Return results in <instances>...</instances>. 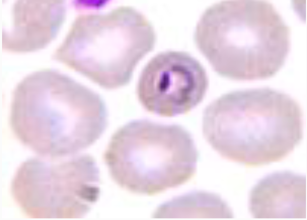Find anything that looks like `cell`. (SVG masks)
Returning a JSON list of instances; mask_svg holds the SVG:
<instances>
[{
    "instance_id": "obj_4",
    "label": "cell",
    "mask_w": 307,
    "mask_h": 220,
    "mask_svg": "<svg viewBox=\"0 0 307 220\" xmlns=\"http://www.w3.org/2000/svg\"><path fill=\"white\" fill-rule=\"evenodd\" d=\"M156 40L153 26L144 15L133 8L120 7L76 17L53 57L100 86L116 89L128 83Z\"/></svg>"
},
{
    "instance_id": "obj_9",
    "label": "cell",
    "mask_w": 307,
    "mask_h": 220,
    "mask_svg": "<svg viewBox=\"0 0 307 220\" xmlns=\"http://www.w3.org/2000/svg\"><path fill=\"white\" fill-rule=\"evenodd\" d=\"M306 178L290 171L272 173L252 189L249 208L256 218H305Z\"/></svg>"
},
{
    "instance_id": "obj_3",
    "label": "cell",
    "mask_w": 307,
    "mask_h": 220,
    "mask_svg": "<svg viewBox=\"0 0 307 220\" xmlns=\"http://www.w3.org/2000/svg\"><path fill=\"white\" fill-rule=\"evenodd\" d=\"M194 40L221 76L239 81L262 80L275 75L284 65L290 31L267 1H223L202 13Z\"/></svg>"
},
{
    "instance_id": "obj_7",
    "label": "cell",
    "mask_w": 307,
    "mask_h": 220,
    "mask_svg": "<svg viewBox=\"0 0 307 220\" xmlns=\"http://www.w3.org/2000/svg\"><path fill=\"white\" fill-rule=\"evenodd\" d=\"M206 72L189 53L167 51L153 57L143 69L137 93L143 107L163 117L189 112L203 99L208 86Z\"/></svg>"
},
{
    "instance_id": "obj_2",
    "label": "cell",
    "mask_w": 307,
    "mask_h": 220,
    "mask_svg": "<svg viewBox=\"0 0 307 220\" xmlns=\"http://www.w3.org/2000/svg\"><path fill=\"white\" fill-rule=\"evenodd\" d=\"M204 136L222 157L256 167L282 160L302 138L300 105L270 88L235 90L206 106Z\"/></svg>"
},
{
    "instance_id": "obj_8",
    "label": "cell",
    "mask_w": 307,
    "mask_h": 220,
    "mask_svg": "<svg viewBox=\"0 0 307 220\" xmlns=\"http://www.w3.org/2000/svg\"><path fill=\"white\" fill-rule=\"evenodd\" d=\"M65 14L63 1H16L12 9L10 28L2 30L3 49L26 53L45 47L56 35Z\"/></svg>"
},
{
    "instance_id": "obj_1",
    "label": "cell",
    "mask_w": 307,
    "mask_h": 220,
    "mask_svg": "<svg viewBox=\"0 0 307 220\" xmlns=\"http://www.w3.org/2000/svg\"><path fill=\"white\" fill-rule=\"evenodd\" d=\"M10 123L24 145L42 156L59 158L94 143L107 127V111L95 92L63 73L44 69L15 87Z\"/></svg>"
},
{
    "instance_id": "obj_10",
    "label": "cell",
    "mask_w": 307,
    "mask_h": 220,
    "mask_svg": "<svg viewBox=\"0 0 307 220\" xmlns=\"http://www.w3.org/2000/svg\"><path fill=\"white\" fill-rule=\"evenodd\" d=\"M177 209H182V213H186L185 216L221 218L233 217L231 208L220 197L205 192H193L172 200L161 206L158 213Z\"/></svg>"
},
{
    "instance_id": "obj_6",
    "label": "cell",
    "mask_w": 307,
    "mask_h": 220,
    "mask_svg": "<svg viewBox=\"0 0 307 220\" xmlns=\"http://www.w3.org/2000/svg\"><path fill=\"white\" fill-rule=\"evenodd\" d=\"M100 180L97 164L88 155L55 162L31 158L17 169L11 193L32 217L79 218L98 200Z\"/></svg>"
},
{
    "instance_id": "obj_5",
    "label": "cell",
    "mask_w": 307,
    "mask_h": 220,
    "mask_svg": "<svg viewBox=\"0 0 307 220\" xmlns=\"http://www.w3.org/2000/svg\"><path fill=\"white\" fill-rule=\"evenodd\" d=\"M104 158L119 186L133 193L151 195L191 179L198 153L191 136L183 127L137 120L113 134Z\"/></svg>"
}]
</instances>
